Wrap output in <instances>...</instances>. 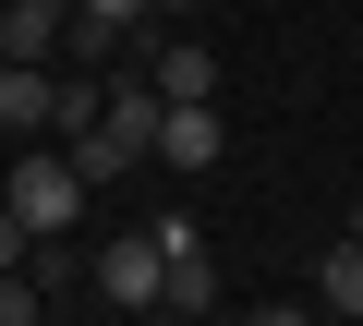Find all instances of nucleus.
<instances>
[{"mask_svg": "<svg viewBox=\"0 0 363 326\" xmlns=\"http://www.w3.org/2000/svg\"><path fill=\"white\" fill-rule=\"evenodd\" d=\"M49 97H61V73H49V61H0V133H13V145H37V133H49Z\"/></svg>", "mask_w": 363, "mask_h": 326, "instance_id": "5", "label": "nucleus"}, {"mask_svg": "<svg viewBox=\"0 0 363 326\" xmlns=\"http://www.w3.org/2000/svg\"><path fill=\"white\" fill-rule=\"evenodd\" d=\"M145 13H206V0H145Z\"/></svg>", "mask_w": 363, "mask_h": 326, "instance_id": "12", "label": "nucleus"}, {"mask_svg": "<svg viewBox=\"0 0 363 326\" xmlns=\"http://www.w3.org/2000/svg\"><path fill=\"white\" fill-rule=\"evenodd\" d=\"M85 194H97V182L73 170V145H61V133H37V145L13 157V170H0V206H13L37 242H61V230L85 218Z\"/></svg>", "mask_w": 363, "mask_h": 326, "instance_id": "1", "label": "nucleus"}, {"mask_svg": "<svg viewBox=\"0 0 363 326\" xmlns=\"http://www.w3.org/2000/svg\"><path fill=\"white\" fill-rule=\"evenodd\" d=\"M37 314H49V278L13 266V278H0V326H37Z\"/></svg>", "mask_w": 363, "mask_h": 326, "instance_id": "10", "label": "nucleus"}, {"mask_svg": "<svg viewBox=\"0 0 363 326\" xmlns=\"http://www.w3.org/2000/svg\"><path fill=\"white\" fill-rule=\"evenodd\" d=\"M157 314H218V266H206V242L169 254V302H157Z\"/></svg>", "mask_w": 363, "mask_h": 326, "instance_id": "9", "label": "nucleus"}, {"mask_svg": "<svg viewBox=\"0 0 363 326\" xmlns=\"http://www.w3.org/2000/svg\"><path fill=\"white\" fill-rule=\"evenodd\" d=\"M145 73H157V97H218V61H206L194 37H169V49H157Z\"/></svg>", "mask_w": 363, "mask_h": 326, "instance_id": "8", "label": "nucleus"}, {"mask_svg": "<svg viewBox=\"0 0 363 326\" xmlns=\"http://www.w3.org/2000/svg\"><path fill=\"white\" fill-rule=\"evenodd\" d=\"M73 37V0H0V61H49Z\"/></svg>", "mask_w": 363, "mask_h": 326, "instance_id": "6", "label": "nucleus"}, {"mask_svg": "<svg viewBox=\"0 0 363 326\" xmlns=\"http://www.w3.org/2000/svg\"><path fill=\"white\" fill-rule=\"evenodd\" d=\"M25 254H37V230H25V218H13V206H0V278H13V266H25Z\"/></svg>", "mask_w": 363, "mask_h": 326, "instance_id": "11", "label": "nucleus"}, {"mask_svg": "<svg viewBox=\"0 0 363 326\" xmlns=\"http://www.w3.org/2000/svg\"><path fill=\"white\" fill-rule=\"evenodd\" d=\"M145 157H157V145H133V133H121V121H109V109H97V121H85V133H73V170H85V182H97V194H121V182H133V170H145Z\"/></svg>", "mask_w": 363, "mask_h": 326, "instance_id": "4", "label": "nucleus"}, {"mask_svg": "<svg viewBox=\"0 0 363 326\" xmlns=\"http://www.w3.org/2000/svg\"><path fill=\"white\" fill-rule=\"evenodd\" d=\"M109 314H157L169 302V242L157 230H121V242H97V278H85Z\"/></svg>", "mask_w": 363, "mask_h": 326, "instance_id": "2", "label": "nucleus"}, {"mask_svg": "<svg viewBox=\"0 0 363 326\" xmlns=\"http://www.w3.org/2000/svg\"><path fill=\"white\" fill-rule=\"evenodd\" d=\"M351 242H363V194H351Z\"/></svg>", "mask_w": 363, "mask_h": 326, "instance_id": "13", "label": "nucleus"}, {"mask_svg": "<svg viewBox=\"0 0 363 326\" xmlns=\"http://www.w3.org/2000/svg\"><path fill=\"white\" fill-rule=\"evenodd\" d=\"M218 145H230V121H218V97H169V121H157V170H218Z\"/></svg>", "mask_w": 363, "mask_h": 326, "instance_id": "3", "label": "nucleus"}, {"mask_svg": "<svg viewBox=\"0 0 363 326\" xmlns=\"http://www.w3.org/2000/svg\"><path fill=\"white\" fill-rule=\"evenodd\" d=\"M315 314H351V326H363V242H351V230H339L327 266H315Z\"/></svg>", "mask_w": 363, "mask_h": 326, "instance_id": "7", "label": "nucleus"}]
</instances>
